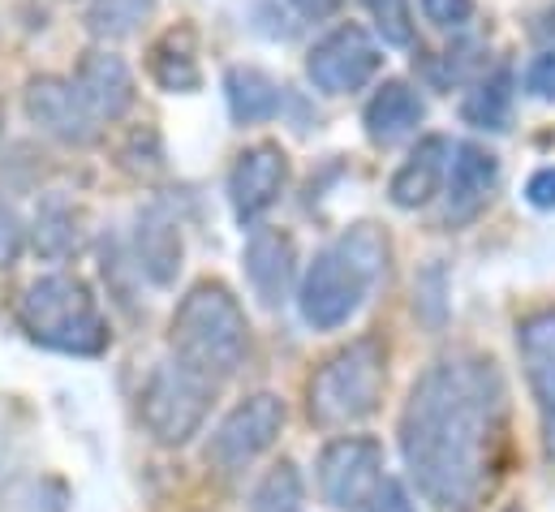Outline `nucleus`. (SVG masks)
Returning a JSON list of instances; mask_svg holds the SVG:
<instances>
[{
  "label": "nucleus",
  "instance_id": "obj_1",
  "mask_svg": "<svg viewBox=\"0 0 555 512\" xmlns=\"http://www.w3.org/2000/svg\"><path fill=\"white\" fill-rule=\"evenodd\" d=\"M504 439V380L491 358L452 354L417 375L401 409V457L426 504L474 512Z\"/></svg>",
  "mask_w": 555,
  "mask_h": 512
},
{
  "label": "nucleus",
  "instance_id": "obj_2",
  "mask_svg": "<svg viewBox=\"0 0 555 512\" xmlns=\"http://www.w3.org/2000/svg\"><path fill=\"white\" fill-rule=\"evenodd\" d=\"M388 255H392V246H388V238L375 225H353L340 242H332L327 251H319L314 263L306 267L301 289H297L301 319L314 332L345 328L362 310V302L371 297V289L384 280Z\"/></svg>",
  "mask_w": 555,
  "mask_h": 512
},
{
  "label": "nucleus",
  "instance_id": "obj_3",
  "mask_svg": "<svg viewBox=\"0 0 555 512\" xmlns=\"http://www.w3.org/2000/svg\"><path fill=\"white\" fill-rule=\"evenodd\" d=\"M168 345L177 362H185L211 384L237 375L250 349V323H246L242 302L224 284H211V280L194 284L172 310Z\"/></svg>",
  "mask_w": 555,
  "mask_h": 512
},
{
  "label": "nucleus",
  "instance_id": "obj_4",
  "mask_svg": "<svg viewBox=\"0 0 555 512\" xmlns=\"http://www.w3.org/2000/svg\"><path fill=\"white\" fill-rule=\"evenodd\" d=\"M17 323L35 345L56 349V354H74V358H95L113 341L95 293L78 276H65V271L39 276L22 289Z\"/></svg>",
  "mask_w": 555,
  "mask_h": 512
},
{
  "label": "nucleus",
  "instance_id": "obj_5",
  "mask_svg": "<svg viewBox=\"0 0 555 512\" xmlns=\"http://www.w3.org/2000/svg\"><path fill=\"white\" fill-rule=\"evenodd\" d=\"M388 384V349L379 336H362L345 349H336L306 384V409L319 426L340 431L362 418H371L384 400Z\"/></svg>",
  "mask_w": 555,
  "mask_h": 512
},
{
  "label": "nucleus",
  "instance_id": "obj_6",
  "mask_svg": "<svg viewBox=\"0 0 555 512\" xmlns=\"http://www.w3.org/2000/svg\"><path fill=\"white\" fill-rule=\"evenodd\" d=\"M211 396L216 384L203 380L198 371H190L185 362H159L139 396V413L142 426L151 431L155 444L164 448H181L198 435V426L207 422V409H211Z\"/></svg>",
  "mask_w": 555,
  "mask_h": 512
},
{
  "label": "nucleus",
  "instance_id": "obj_7",
  "mask_svg": "<svg viewBox=\"0 0 555 512\" xmlns=\"http://www.w3.org/2000/svg\"><path fill=\"white\" fill-rule=\"evenodd\" d=\"M384 444L371 435H336L319 452V496L336 512H366L384 487Z\"/></svg>",
  "mask_w": 555,
  "mask_h": 512
},
{
  "label": "nucleus",
  "instance_id": "obj_8",
  "mask_svg": "<svg viewBox=\"0 0 555 512\" xmlns=\"http://www.w3.org/2000/svg\"><path fill=\"white\" fill-rule=\"evenodd\" d=\"M379 69H384V52H379L375 35L353 22L327 30L306 56V78L323 95H353V91L371 87L379 78Z\"/></svg>",
  "mask_w": 555,
  "mask_h": 512
},
{
  "label": "nucleus",
  "instance_id": "obj_9",
  "mask_svg": "<svg viewBox=\"0 0 555 512\" xmlns=\"http://www.w3.org/2000/svg\"><path fill=\"white\" fill-rule=\"evenodd\" d=\"M284 431V400L276 392H259L246 396L237 409H229V418L216 426L211 444H207V461L224 474H237L246 465H255Z\"/></svg>",
  "mask_w": 555,
  "mask_h": 512
},
{
  "label": "nucleus",
  "instance_id": "obj_10",
  "mask_svg": "<svg viewBox=\"0 0 555 512\" xmlns=\"http://www.w3.org/2000/svg\"><path fill=\"white\" fill-rule=\"evenodd\" d=\"M22 108H26L30 126H39L48 138H56L65 146H91L100 138V126H104L87 108V100L74 87V78H56V74L30 78L26 91H22Z\"/></svg>",
  "mask_w": 555,
  "mask_h": 512
},
{
  "label": "nucleus",
  "instance_id": "obj_11",
  "mask_svg": "<svg viewBox=\"0 0 555 512\" xmlns=\"http://www.w3.org/2000/svg\"><path fill=\"white\" fill-rule=\"evenodd\" d=\"M500 190V159L495 151H487L482 142H456L452 146V164H448V185H443V225L448 229H461V225H474L487 203L495 199Z\"/></svg>",
  "mask_w": 555,
  "mask_h": 512
},
{
  "label": "nucleus",
  "instance_id": "obj_12",
  "mask_svg": "<svg viewBox=\"0 0 555 512\" xmlns=\"http://www.w3.org/2000/svg\"><path fill=\"white\" fill-rule=\"evenodd\" d=\"M288 185V155L280 151L276 142H255L237 155L233 172H229V203L233 216L242 225H255L259 216H268L280 203Z\"/></svg>",
  "mask_w": 555,
  "mask_h": 512
},
{
  "label": "nucleus",
  "instance_id": "obj_13",
  "mask_svg": "<svg viewBox=\"0 0 555 512\" xmlns=\"http://www.w3.org/2000/svg\"><path fill=\"white\" fill-rule=\"evenodd\" d=\"M452 146H456V142H448L443 133L417 138V146L401 159V168H397L392 181H388L392 207H401V212H422V207H430V203L443 194V185H448V164H452Z\"/></svg>",
  "mask_w": 555,
  "mask_h": 512
},
{
  "label": "nucleus",
  "instance_id": "obj_14",
  "mask_svg": "<svg viewBox=\"0 0 555 512\" xmlns=\"http://www.w3.org/2000/svg\"><path fill=\"white\" fill-rule=\"evenodd\" d=\"M242 267H246V280H250L255 297L268 310H276L288 302L293 280H297V246L284 229H255L246 251H242Z\"/></svg>",
  "mask_w": 555,
  "mask_h": 512
},
{
  "label": "nucleus",
  "instance_id": "obj_15",
  "mask_svg": "<svg viewBox=\"0 0 555 512\" xmlns=\"http://www.w3.org/2000/svg\"><path fill=\"white\" fill-rule=\"evenodd\" d=\"M74 87L82 91L87 108L100 117V121H121L130 108H134V74L126 65V56L108 52V48H95L82 56L78 74H74Z\"/></svg>",
  "mask_w": 555,
  "mask_h": 512
},
{
  "label": "nucleus",
  "instance_id": "obj_16",
  "mask_svg": "<svg viewBox=\"0 0 555 512\" xmlns=\"http://www.w3.org/2000/svg\"><path fill=\"white\" fill-rule=\"evenodd\" d=\"M422 121H426V100L417 95V87L405 82V78H388V82L366 100V113H362L366 138H371L375 146H397V142L414 138Z\"/></svg>",
  "mask_w": 555,
  "mask_h": 512
},
{
  "label": "nucleus",
  "instance_id": "obj_17",
  "mask_svg": "<svg viewBox=\"0 0 555 512\" xmlns=\"http://www.w3.org/2000/svg\"><path fill=\"white\" fill-rule=\"evenodd\" d=\"M181 225L172 220L168 207H146L134 225V258H139V271L151 280V284H172L177 271H181Z\"/></svg>",
  "mask_w": 555,
  "mask_h": 512
},
{
  "label": "nucleus",
  "instance_id": "obj_18",
  "mask_svg": "<svg viewBox=\"0 0 555 512\" xmlns=\"http://www.w3.org/2000/svg\"><path fill=\"white\" fill-rule=\"evenodd\" d=\"M517 349L530 392L547 413H555V310H534L517 323Z\"/></svg>",
  "mask_w": 555,
  "mask_h": 512
},
{
  "label": "nucleus",
  "instance_id": "obj_19",
  "mask_svg": "<svg viewBox=\"0 0 555 512\" xmlns=\"http://www.w3.org/2000/svg\"><path fill=\"white\" fill-rule=\"evenodd\" d=\"M224 95H229V113H233L237 126H263L284 104L280 87L255 65H233L229 78H224Z\"/></svg>",
  "mask_w": 555,
  "mask_h": 512
},
{
  "label": "nucleus",
  "instance_id": "obj_20",
  "mask_svg": "<svg viewBox=\"0 0 555 512\" xmlns=\"http://www.w3.org/2000/svg\"><path fill=\"white\" fill-rule=\"evenodd\" d=\"M513 100H517L513 74L508 69H495V74L474 78V87L461 100V117H465V126L487 129V133H504L508 121H513Z\"/></svg>",
  "mask_w": 555,
  "mask_h": 512
},
{
  "label": "nucleus",
  "instance_id": "obj_21",
  "mask_svg": "<svg viewBox=\"0 0 555 512\" xmlns=\"http://www.w3.org/2000/svg\"><path fill=\"white\" fill-rule=\"evenodd\" d=\"M30 242L43 258H65L78 251V212L65 199H43L30 225Z\"/></svg>",
  "mask_w": 555,
  "mask_h": 512
},
{
  "label": "nucleus",
  "instance_id": "obj_22",
  "mask_svg": "<svg viewBox=\"0 0 555 512\" xmlns=\"http://www.w3.org/2000/svg\"><path fill=\"white\" fill-rule=\"evenodd\" d=\"M250 512H306V483L293 461H280L259 478L250 496Z\"/></svg>",
  "mask_w": 555,
  "mask_h": 512
},
{
  "label": "nucleus",
  "instance_id": "obj_23",
  "mask_svg": "<svg viewBox=\"0 0 555 512\" xmlns=\"http://www.w3.org/2000/svg\"><path fill=\"white\" fill-rule=\"evenodd\" d=\"M151 9L155 0H91L87 22H91V35L100 39H126L139 30V22L151 17Z\"/></svg>",
  "mask_w": 555,
  "mask_h": 512
},
{
  "label": "nucleus",
  "instance_id": "obj_24",
  "mask_svg": "<svg viewBox=\"0 0 555 512\" xmlns=\"http://www.w3.org/2000/svg\"><path fill=\"white\" fill-rule=\"evenodd\" d=\"M151 78H155L164 91H194V87H198L194 52H190V48H177V52H172V35H168V39L155 43V52H151Z\"/></svg>",
  "mask_w": 555,
  "mask_h": 512
},
{
  "label": "nucleus",
  "instance_id": "obj_25",
  "mask_svg": "<svg viewBox=\"0 0 555 512\" xmlns=\"http://www.w3.org/2000/svg\"><path fill=\"white\" fill-rule=\"evenodd\" d=\"M362 4H366L371 22H375V30H379V39L388 48H414L417 22L410 0H362Z\"/></svg>",
  "mask_w": 555,
  "mask_h": 512
},
{
  "label": "nucleus",
  "instance_id": "obj_26",
  "mask_svg": "<svg viewBox=\"0 0 555 512\" xmlns=\"http://www.w3.org/2000/svg\"><path fill=\"white\" fill-rule=\"evenodd\" d=\"M422 13H426V22H430L435 30L461 35V30L474 22L478 4H474V0H422Z\"/></svg>",
  "mask_w": 555,
  "mask_h": 512
},
{
  "label": "nucleus",
  "instance_id": "obj_27",
  "mask_svg": "<svg viewBox=\"0 0 555 512\" xmlns=\"http://www.w3.org/2000/svg\"><path fill=\"white\" fill-rule=\"evenodd\" d=\"M521 87H526V95H534V100H555V48L539 52V56L526 65Z\"/></svg>",
  "mask_w": 555,
  "mask_h": 512
},
{
  "label": "nucleus",
  "instance_id": "obj_28",
  "mask_svg": "<svg viewBox=\"0 0 555 512\" xmlns=\"http://www.w3.org/2000/svg\"><path fill=\"white\" fill-rule=\"evenodd\" d=\"M22 246H26V229L13 216V207L0 203V267H13L17 255H22Z\"/></svg>",
  "mask_w": 555,
  "mask_h": 512
},
{
  "label": "nucleus",
  "instance_id": "obj_29",
  "mask_svg": "<svg viewBox=\"0 0 555 512\" xmlns=\"http://www.w3.org/2000/svg\"><path fill=\"white\" fill-rule=\"evenodd\" d=\"M526 203L539 207V212H555V164L539 168V172L526 181Z\"/></svg>",
  "mask_w": 555,
  "mask_h": 512
},
{
  "label": "nucleus",
  "instance_id": "obj_30",
  "mask_svg": "<svg viewBox=\"0 0 555 512\" xmlns=\"http://www.w3.org/2000/svg\"><path fill=\"white\" fill-rule=\"evenodd\" d=\"M366 512H417V509H414V500H410V491H405V487L384 483V487H379V496L366 504Z\"/></svg>",
  "mask_w": 555,
  "mask_h": 512
},
{
  "label": "nucleus",
  "instance_id": "obj_31",
  "mask_svg": "<svg viewBox=\"0 0 555 512\" xmlns=\"http://www.w3.org/2000/svg\"><path fill=\"white\" fill-rule=\"evenodd\" d=\"M306 22H327V17H336V9H340V0H288Z\"/></svg>",
  "mask_w": 555,
  "mask_h": 512
},
{
  "label": "nucleus",
  "instance_id": "obj_32",
  "mask_svg": "<svg viewBox=\"0 0 555 512\" xmlns=\"http://www.w3.org/2000/svg\"><path fill=\"white\" fill-rule=\"evenodd\" d=\"M547 452L555 457V413H547Z\"/></svg>",
  "mask_w": 555,
  "mask_h": 512
},
{
  "label": "nucleus",
  "instance_id": "obj_33",
  "mask_svg": "<svg viewBox=\"0 0 555 512\" xmlns=\"http://www.w3.org/2000/svg\"><path fill=\"white\" fill-rule=\"evenodd\" d=\"M504 512H521V509H517V504H508V509H504Z\"/></svg>",
  "mask_w": 555,
  "mask_h": 512
}]
</instances>
